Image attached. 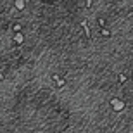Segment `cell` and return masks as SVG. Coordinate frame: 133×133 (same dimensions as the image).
Segmentation results:
<instances>
[{
	"label": "cell",
	"instance_id": "6da1fadb",
	"mask_svg": "<svg viewBox=\"0 0 133 133\" xmlns=\"http://www.w3.org/2000/svg\"><path fill=\"white\" fill-rule=\"evenodd\" d=\"M111 105H112V109L116 112H119V111L124 109V102L123 100H118V99H111Z\"/></svg>",
	"mask_w": 133,
	"mask_h": 133
},
{
	"label": "cell",
	"instance_id": "7a4b0ae2",
	"mask_svg": "<svg viewBox=\"0 0 133 133\" xmlns=\"http://www.w3.org/2000/svg\"><path fill=\"white\" fill-rule=\"evenodd\" d=\"M81 28H83L85 35H87V38H92V33H90V26H88V23H87V21H81Z\"/></svg>",
	"mask_w": 133,
	"mask_h": 133
},
{
	"label": "cell",
	"instance_id": "3957f363",
	"mask_svg": "<svg viewBox=\"0 0 133 133\" xmlns=\"http://www.w3.org/2000/svg\"><path fill=\"white\" fill-rule=\"evenodd\" d=\"M23 40H24V38H23V33H21V30H19V31H16V35H14V42H16L17 45H21V43H23Z\"/></svg>",
	"mask_w": 133,
	"mask_h": 133
},
{
	"label": "cell",
	"instance_id": "277c9868",
	"mask_svg": "<svg viewBox=\"0 0 133 133\" xmlns=\"http://www.w3.org/2000/svg\"><path fill=\"white\" fill-rule=\"evenodd\" d=\"M52 79H54L55 83H57V87H64V85H66V81H64L62 78H59L57 74H54V76H52Z\"/></svg>",
	"mask_w": 133,
	"mask_h": 133
},
{
	"label": "cell",
	"instance_id": "5b68a950",
	"mask_svg": "<svg viewBox=\"0 0 133 133\" xmlns=\"http://www.w3.org/2000/svg\"><path fill=\"white\" fill-rule=\"evenodd\" d=\"M24 0H16V9H19V10H23L24 9Z\"/></svg>",
	"mask_w": 133,
	"mask_h": 133
},
{
	"label": "cell",
	"instance_id": "8992f818",
	"mask_svg": "<svg viewBox=\"0 0 133 133\" xmlns=\"http://www.w3.org/2000/svg\"><path fill=\"white\" fill-rule=\"evenodd\" d=\"M100 35H102V36H109V35H111V31L105 30V28L102 26V28H100Z\"/></svg>",
	"mask_w": 133,
	"mask_h": 133
},
{
	"label": "cell",
	"instance_id": "52a82bcc",
	"mask_svg": "<svg viewBox=\"0 0 133 133\" xmlns=\"http://www.w3.org/2000/svg\"><path fill=\"white\" fill-rule=\"evenodd\" d=\"M118 79L121 81V83H124V81H126V74H123V73H121V74H118Z\"/></svg>",
	"mask_w": 133,
	"mask_h": 133
},
{
	"label": "cell",
	"instance_id": "ba28073f",
	"mask_svg": "<svg viewBox=\"0 0 133 133\" xmlns=\"http://www.w3.org/2000/svg\"><path fill=\"white\" fill-rule=\"evenodd\" d=\"M85 5H87V7L90 9V7H92V0H87V2H85Z\"/></svg>",
	"mask_w": 133,
	"mask_h": 133
},
{
	"label": "cell",
	"instance_id": "9c48e42d",
	"mask_svg": "<svg viewBox=\"0 0 133 133\" xmlns=\"http://www.w3.org/2000/svg\"><path fill=\"white\" fill-rule=\"evenodd\" d=\"M2 79H4V76H2V73H0V81H2Z\"/></svg>",
	"mask_w": 133,
	"mask_h": 133
}]
</instances>
